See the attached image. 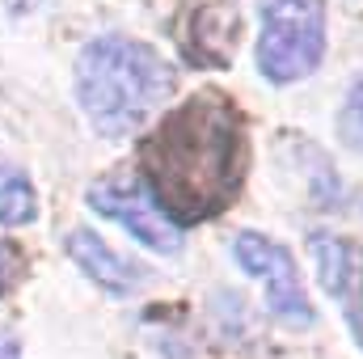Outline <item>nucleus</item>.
<instances>
[{"label":"nucleus","mask_w":363,"mask_h":359,"mask_svg":"<svg viewBox=\"0 0 363 359\" xmlns=\"http://www.w3.org/2000/svg\"><path fill=\"white\" fill-rule=\"evenodd\" d=\"M38 220V190L26 170L0 161V224L4 228H21Z\"/></svg>","instance_id":"6e6552de"},{"label":"nucleus","mask_w":363,"mask_h":359,"mask_svg":"<svg viewBox=\"0 0 363 359\" xmlns=\"http://www.w3.org/2000/svg\"><path fill=\"white\" fill-rule=\"evenodd\" d=\"M85 203H89L97 216L123 224L144 250L152 254H178L182 250V228L157 207V199L148 194V186L140 178H101L85 190Z\"/></svg>","instance_id":"20e7f679"},{"label":"nucleus","mask_w":363,"mask_h":359,"mask_svg":"<svg viewBox=\"0 0 363 359\" xmlns=\"http://www.w3.org/2000/svg\"><path fill=\"white\" fill-rule=\"evenodd\" d=\"M233 263L245 270V275H254V279H262V287H267V309H271L279 321H287V326H313V304H308V292H304V283H300V275H296V263H291V254L271 241L267 233H237V241H233Z\"/></svg>","instance_id":"39448f33"},{"label":"nucleus","mask_w":363,"mask_h":359,"mask_svg":"<svg viewBox=\"0 0 363 359\" xmlns=\"http://www.w3.org/2000/svg\"><path fill=\"white\" fill-rule=\"evenodd\" d=\"M258 72L271 85H296L325 55V0H262L258 9Z\"/></svg>","instance_id":"7ed1b4c3"},{"label":"nucleus","mask_w":363,"mask_h":359,"mask_svg":"<svg viewBox=\"0 0 363 359\" xmlns=\"http://www.w3.org/2000/svg\"><path fill=\"white\" fill-rule=\"evenodd\" d=\"M338 136H342L347 148L363 153V81L347 93V101H342V110H338Z\"/></svg>","instance_id":"9d476101"},{"label":"nucleus","mask_w":363,"mask_h":359,"mask_svg":"<svg viewBox=\"0 0 363 359\" xmlns=\"http://www.w3.org/2000/svg\"><path fill=\"white\" fill-rule=\"evenodd\" d=\"M64 250H68V258L77 263V270L89 279L93 287H101L106 296H118V300H123V296H131V292L148 279V270L140 267V263L114 254V250L106 245V237L93 233V228H72V233L64 237Z\"/></svg>","instance_id":"0eeeda50"},{"label":"nucleus","mask_w":363,"mask_h":359,"mask_svg":"<svg viewBox=\"0 0 363 359\" xmlns=\"http://www.w3.org/2000/svg\"><path fill=\"white\" fill-rule=\"evenodd\" d=\"M17 270H21L17 254H13V250H9V245L0 241V296H4V292H9V287L17 283Z\"/></svg>","instance_id":"9b49d317"},{"label":"nucleus","mask_w":363,"mask_h":359,"mask_svg":"<svg viewBox=\"0 0 363 359\" xmlns=\"http://www.w3.org/2000/svg\"><path fill=\"white\" fill-rule=\"evenodd\" d=\"M250 170L245 114L220 89L190 93L140 140V182L178 224L220 216Z\"/></svg>","instance_id":"f257e3e1"},{"label":"nucleus","mask_w":363,"mask_h":359,"mask_svg":"<svg viewBox=\"0 0 363 359\" xmlns=\"http://www.w3.org/2000/svg\"><path fill=\"white\" fill-rule=\"evenodd\" d=\"M334 300H338L342 313H347L351 338L363 347V250H359V258H355V267H351V275L342 279V287L334 292Z\"/></svg>","instance_id":"1a4fd4ad"},{"label":"nucleus","mask_w":363,"mask_h":359,"mask_svg":"<svg viewBox=\"0 0 363 359\" xmlns=\"http://www.w3.org/2000/svg\"><path fill=\"white\" fill-rule=\"evenodd\" d=\"M178 89L174 64L144 38L97 34L81 47L72 68V93L89 127L106 140L140 131Z\"/></svg>","instance_id":"f03ea898"},{"label":"nucleus","mask_w":363,"mask_h":359,"mask_svg":"<svg viewBox=\"0 0 363 359\" xmlns=\"http://www.w3.org/2000/svg\"><path fill=\"white\" fill-rule=\"evenodd\" d=\"M237 34H241V17L233 0H194L186 4V17L178 26L182 55L194 68H228Z\"/></svg>","instance_id":"423d86ee"},{"label":"nucleus","mask_w":363,"mask_h":359,"mask_svg":"<svg viewBox=\"0 0 363 359\" xmlns=\"http://www.w3.org/2000/svg\"><path fill=\"white\" fill-rule=\"evenodd\" d=\"M0 359H26L21 355V343L13 334H0Z\"/></svg>","instance_id":"f8f14e48"}]
</instances>
